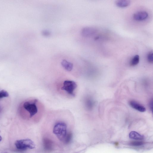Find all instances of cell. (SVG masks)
<instances>
[{
  "label": "cell",
  "instance_id": "17",
  "mask_svg": "<svg viewBox=\"0 0 153 153\" xmlns=\"http://www.w3.org/2000/svg\"><path fill=\"white\" fill-rule=\"evenodd\" d=\"M42 34L43 36L46 37H49L51 34L50 32L48 30H44L43 31Z\"/></svg>",
  "mask_w": 153,
  "mask_h": 153
},
{
  "label": "cell",
  "instance_id": "15",
  "mask_svg": "<svg viewBox=\"0 0 153 153\" xmlns=\"http://www.w3.org/2000/svg\"><path fill=\"white\" fill-rule=\"evenodd\" d=\"M147 60L150 63L152 64L153 62V57L152 52H150L147 56Z\"/></svg>",
  "mask_w": 153,
  "mask_h": 153
},
{
  "label": "cell",
  "instance_id": "20",
  "mask_svg": "<svg viewBox=\"0 0 153 153\" xmlns=\"http://www.w3.org/2000/svg\"><path fill=\"white\" fill-rule=\"evenodd\" d=\"M1 108H0V112H1Z\"/></svg>",
  "mask_w": 153,
  "mask_h": 153
},
{
  "label": "cell",
  "instance_id": "1",
  "mask_svg": "<svg viewBox=\"0 0 153 153\" xmlns=\"http://www.w3.org/2000/svg\"><path fill=\"white\" fill-rule=\"evenodd\" d=\"M53 132L58 139L63 143L66 137L71 132H68L67 126L64 122H60L54 125Z\"/></svg>",
  "mask_w": 153,
  "mask_h": 153
},
{
  "label": "cell",
  "instance_id": "14",
  "mask_svg": "<svg viewBox=\"0 0 153 153\" xmlns=\"http://www.w3.org/2000/svg\"><path fill=\"white\" fill-rule=\"evenodd\" d=\"M9 96V94L6 91L3 90L0 91V99L7 97Z\"/></svg>",
  "mask_w": 153,
  "mask_h": 153
},
{
  "label": "cell",
  "instance_id": "3",
  "mask_svg": "<svg viewBox=\"0 0 153 153\" xmlns=\"http://www.w3.org/2000/svg\"><path fill=\"white\" fill-rule=\"evenodd\" d=\"M38 100H34L32 101H27L23 105V107L29 113L30 118L36 115L38 112L37 105Z\"/></svg>",
  "mask_w": 153,
  "mask_h": 153
},
{
  "label": "cell",
  "instance_id": "2",
  "mask_svg": "<svg viewBox=\"0 0 153 153\" xmlns=\"http://www.w3.org/2000/svg\"><path fill=\"white\" fill-rule=\"evenodd\" d=\"M15 145L17 150L22 151L33 149L36 147V145L33 141L29 139L17 140L15 143Z\"/></svg>",
  "mask_w": 153,
  "mask_h": 153
},
{
  "label": "cell",
  "instance_id": "12",
  "mask_svg": "<svg viewBox=\"0 0 153 153\" xmlns=\"http://www.w3.org/2000/svg\"><path fill=\"white\" fill-rule=\"evenodd\" d=\"M139 61V56L138 55H136L132 59L130 62V65L133 66H136L138 64Z\"/></svg>",
  "mask_w": 153,
  "mask_h": 153
},
{
  "label": "cell",
  "instance_id": "6",
  "mask_svg": "<svg viewBox=\"0 0 153 153\" xmlns=\"http://www.w3.org/2000/svg\"><path fill=\"white\" fill-rule=\"evenodd\" d=\"M97 32L95 28L92 27H86L82 29L81 34L82 36L86 38L92 36Z\"/></svg>",
  "mask_w": 153,
  "mask_h": 153
},
{
  "label": "cell",
  "instance_id": "19",
  "mask_svg": "<svg viewBox=\"0 0 153 153\" xmlns=\"http://www.w3.org/2000/svg\"><path fill=\"white\" fill-rule=\"evenodd\" d=\"M2 140V138L1 136H0V142H1Z\"/></svg>",
  "mask_w": 153,
  "mask_h": 153
},
{
  "label": "cell",
  "instance_id": "16",
  "mask_svg": "<svg viewBox=\"0 0 153 153\" xmlns=\"http://www.w3.org/2000/svg\"><path fill=\"white\" fill-rule=\"evenodd\" d=\"M144 143L142 142H134L131 143V145L133 146H140L143 145H144Z\"/></svg>",
  "mask_w": 153,
  "mask_h": 153
},
{
  "label": "cell",
  "instance_id": "5",
  "mask_svg": "<svg viewBox=\"0 0 153 153\" xmlns=\"http://www.w3.org/2000/svg\"><path fill=\"white\" fill-rule=\"evenodd\" d=\"M149 17V15L145 10H139L136 12L132 15L133 20L137 22H142L147 20Z\"/></svg>",
  "mask_w": 153,
  "mask_h": 153
},
{
  "label": "cell",
  "instance_id": "9",
  "mask_svg": "<svg viewBox=\"0 0 153 153\" xmlns=\"http://www.w3.org/2000/svg\"><path fill=\"white\" fill-rule=\"evenodd\" d=\"M44 148L46 150H51L53 149V144L52 141L49 139L45 138L43 140Z\"/></svg>",
  "mask_w": 153,
  "mask_h": 153
},
{
  "label": "cell",
  "instance_id": "7",
  "mask_svg": "<svg viewBox=\"0 0 153 153\" xmlns=\"http://www.w3.org/2000/svg\"><path fill=\"white\" fill-rule=\"evenodd\" d=\"M130 0H116L115 2L116 6L119 8H124L131 5Z\"/></svg>",
  "mask_w": 153,
  "mask_h": 153
},
{
  "label": "cell",
  "instance_id": "18",
  "mask_svg": "<svg viewBox=\"0 0 153 153\" xmlns=\"http://www.w3.org/2000/svg\"><path fill=\"white\" fill-rule=\"evenodd\" d=\"M152 105H153L152 100L151 101H150V109L152 110V106H153Z\"/></svg>",
  "mask_w": 153,
  "mask_h": 153
},
{
  "label": "cell",
  "instance_id": "13",
  "mask_svg": "<svg viewBox=\"0 0 153 153\" xmlns=\"http://www.w3.org/2000/svg\"><path fill=\"white\" fill-rule=\"evenodd\" d=\"M86 105L88 109H91L94 105V102L93 100L90 99H87L86 101Z\"/></svg>",
  "mask_w": 153,
  "mask_h": 153
},
{
  "label": "cell",
  "instance_id": "4",
  "mask_svg": "<svg viewBox=\"0 0 153 153\" xmlns=\"http://www.w3.org/2000/svg\"><path fill=\"white\" fill-rule=\"evenodd\" d=\"M77 87V85L75 82L72 80H66L64 81L63 86L61 89L66 92L69 95L75 97V90Z\"/></svg>",
  "mask_w": 153,
  "mask_h": 153
},
{
  "label": "cell",
  "instance_id": "11",
  "mask_svg": "<svg viewBox=\"0 0 153 153\" xmlns=\"http://www.w3.org/2000/svg\"><path fill=\"white\" fill-rule=\"evenodd\" d=\"M62 66L68 71H71L73 68V64L66 60H63L61 63Z\"/></svg>",
  "mask_w": 153,
  "mask_h": 153
},
{
  "label": "cell",
  "instance_id": "8",
  "mask_svg": "<svg viewBox=\"0 0 153 153\" xmlns=\"http://www.w3.org/2000/svg\"><path fill=\"white\" fill-rule=\"evenodd\" d=\"M129 104L132 108L140 112H144L146 110V108L143 106L135 101H130Z\"/></svg>",
  "mask_w": 153,
  "mask_h": 153
},
{
  "label": "cell",
  "instance_id": "10",
  "mask_svg": "<svg viewBox=\"0 0 153 153\" xmlns=\"http://www.w3.org/2000/svg\"><path fill=\"white\" fill-rule=\"evenodd\" d=\"M129 137L130 138L136 140H142L144 139L143 136L134 131H131L129 133Z\"/></svg>",
  "mask_w": 153,
  "mask_h": 153
}]
</instances>
